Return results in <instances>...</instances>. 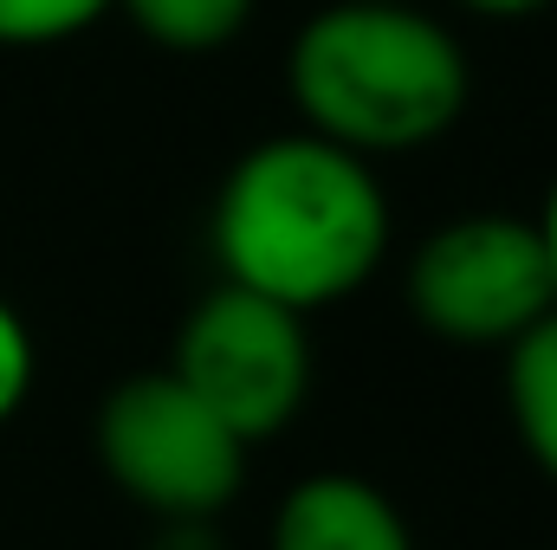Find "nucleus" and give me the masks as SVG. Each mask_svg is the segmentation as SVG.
<instances>
[{"label": "nucleus", "mask_w": 557, "mask_h": 550, "mask_svg": "<svg viewBox=\"0 0 557 550\" xmlns=\"http://www.w3.org/2000/svg\"><path fill=\"white\" fill-rule=\"evenodd\" d=\"M208 247L227 285L305 317L376 278L389 253V188L376 162L311 130H285L227 168L208 214Z\"/></svg>", "instance_id": "nucleus-1"}, {"label": "nucleus", "mask_w": 557, "mask_h": 550, "mask_svg": "<svg viewBox=\"0 0 557 550\" xmlns=\"http://www.w3.org/2000/svg\"><path fill=\"white\" fill-rule=\"evenodd\" d=\"M285 85L298 130L376 162L447 137L473 72L460 39L416 0H331L298 26Z\"/></svg>", "instance_id": "nucleus-2"}, {"label": "nucleus", "mask_w": 557, "mask_h": 550, "mask_svg": "<svg viewBox=\"0 0 557 550\" xmlns=\"http://www.w3.org/2000/svg\"><path fill=\"white\" fill-rule=\"evenodd\" d=\"M169 376L221 427H234L247 447H260V440L285 434L305 409V396H311L305 317L221 278L182 317Z\"/></svg>", "instance_id": "nucleus-3"}, {"label": "nucleus", "mask_w": 557, "mask_h": 550, "mask_svg": "<svg viewBox=\"0 0 557 550\" xmlns=\"http://www.w3.org/2000/svg\"><path fill=\"white\" fill-rule=\"evenodd\" d=\"M98 466L156 518H214L247 486V440L221 427L169 370H149L104 396Z\"/></svg>", "instance_id": "nucleus-4"}, {"label": "nucleus", "mask_w": 557, "mask_h": 550, "mask_svg": "<svg viewBox=\"0 0 557 550\" xmlns=\"http://www.w3.org/2000/svg\"><path fill=\"white\" fill-rule=\"evenodd\" d=\"M403 291L421 330L467 350H506L557 311L552 253L525 214H460L434 227L409 260Z\"/></svg>", "instance_id": "nucleus-5"}, {"label": "nucleus", "mask_w": 557, "mask_h": 550, "mask_svg": "<svg viewBox=\"0 0 557 550\" xmlns=\"http://www.w3.org/2000/svg\"><path fill=\"white\" fill-rule=\"evenodd\" d=\"M267 550H416L396 499L357 473H311L278 499Z\"/></svg>", "instance_id": "nucleus-6"}, {"label": "nucleus", "mask_w": 557, "mask_h": 550, "mask_svg": "<svg viewBox=\"0 0 557 550\" xmlns=\"http://www.w3.org/2000/svg\"><path fill=\"white\" fill-rule=\"evenodd\" d=\"M506 409L532 466L557 479V311L506 343Z\"/></svg>", "instance_id": "nucleus-7"}, {"label": "nucleus", "mask_w": 557, "mask_h": 550, "mask_svg": "<svg viewBox=\"0 0 557 550\" xmlns=\"http://www.w3.org/2000/svg\"><path fill=\"white\" fill-rule=\"evenodd\" d=\"M131 13L149 46L162 52H182V59H201V52H221L247 33L253 7L260 0H117Z\"/></svg>", "instance_id": "nucleus-8"}, {"label": "nucleus", "mask_w": 557, "mask_h": 550, "mask_svg": "<svg viewBox=\"0 0 557 550\" xmlns=\"http://www.w3.org/2000/svg\"><path fill=\"white\" fill-rule=\"evenodd\" d=\"M117 0H0V46H59L91 33Z\"/></svg>", "instance_id": "nucleus-9"}, {"label": "nucleus", "mask_w": 557, "mask_h": 550, "mask_svg": "<svg viewBox=\"0 0 557 550\" xmlns=\"http://www.w3.org/2000/svg\"><path fill=\"white\" fill-rule=\"evenodd\" d=\"M33 376H39L33 330H26V317H20V311L0 298V427L26 409V396H33Z\"/></svg>", "instance_id": "nucleus-10"}, {"label": "nucleus", "mask_w": 557, "mask_h": 550, "mask_svg": "<svg viewBox=\"0 0 557 550\" xmlns=\"http://www.w3.org/2000/svg\"><path fill=\"white\" fill-rule=\"evenodd\" d=\"M149 550H221V538H214V518H162Z\"/></svg>", "instance_id": "nucleus-11"}, {"label": "nucleus", "mask_w": 557, "mask_h": 550, "mask_svg": "<svg viewBox=\"0 0 557 550\" xmlns=\"http://www.w3.org/2000/svg\"><path fill=\"white\" fill-rule=\"evenodd\" d=\"M467 13H480V20H532V13H545L557 0H460Z\"/></svg>", "instance_id": "nucleus-12"}, {"label": "nucleus", "mask_w": 557, "mask_h": 550, "mask_svg": "<svg viewBox=\"0 0 557 550\" xmlns=\"http://www.w3.org/2000/svg\"><path fill=\"white\" fill-rule=\"evenodd\" d=\"M539 240L552 253V285H557V182H552V195H545V208H539Z\"/></svg>", "instance_id": "nucleus-13"}]
</instances>
